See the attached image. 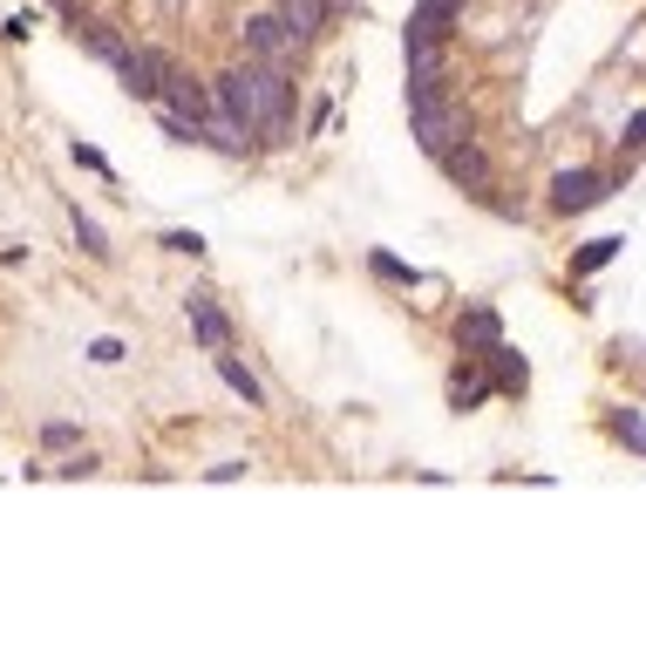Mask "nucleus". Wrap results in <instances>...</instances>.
I'll return each instance as SVG.
<instances>
[{"label": "nucleus", "mask_w": 646, "mask_h": 646, "mask_svg": "<svg viewBox=\"0 0 646 646\" xmlns=\"http://www.w3.org/2000/svg\"><path fill=\"white\" fill-rule=\"evenodd\" d=\"M211 110H225L245 130H286L293 123V75L273 62H239L211 82Z\"/></svg>", "instance_id": "nucleus-1"}, {"label": "nucleus", "mask_w": 646, "mask_h": 646, "mask_svg": "<svg viewBox=\"0 0 646 646\" xmlns=\"http://www.w3.org/2000/svg\"><path fill=\"white\" fill-rule=\"evenodd\" d=\"M239 41H245V62H273V69H286V62L300 55V41H293V28H286L280 14H252V21L239 28Z\"/></svg>", "instance_id": "nucleus-2"}, {"label": "nucleus", "mask_w": 646, "mask_h": 646, "mask_svg": "<svg viewBox=\"0 0 646 646\" xmlns=\"http://www.w3.org/2000/svg\"><path fill=\"white\" fill-rule=\"evenodd\" d=\"M408 130L422 137V150H428V157H436L450 137H463V123H456V110L443 102V89H436V95H408Z\"/></svg>", "instance_id": "nucleus-3"}, {"label": "nucleus", "mask_w": 646, "mask_h": 646, "mask_svg": "<svg viewBox=\"0 0 646 646\" xmlns=\"http://www.w3.org/2000/svg\"><path fill=\"white\" fill-rule=\"evenodd\" d=\"M157 102H164V117H184V123H204V117H211V89L191 82L184 69H164V89H157Z\"/></svg>", "instance_id": "nucleus-4"}, {"label": "nucleus", "mask_w": 646, "mask_h": 646, "mask_svg": "<svg viewBox=\"0 0 646 646\" xmlns=\"http://www.w3.org/2000/svg\"><path fill=\"white\" fill-rule=\"evenodd\" d=\"M436 157H443V171H450V178H456L463 191H491V157H483V150H476L470 137H450V143H443Z\"/></svg>", "instance_id": "nucleus-5"}, {"label": "nucleus", "mask_w": 646, "mask_h": 646, "mask_svg": "<svg viewBox=\"0 0 646 646\" xmlns=\"http://www.w3.org/2000/svg\"><path fill=\"white\" fill-rule=\"evenodd\" d=\"M164 48H130V55L117 62V75H123V89L130 95H143V102H157V89H164Z\"/></svg>", "instance_id": "nucleus-6"}, {"label": "nucleus", "mask_w": 646, "mask_h": 646, "mask_svg": "<svg viewBox=\"0 0 646 646\" xmlns=\"http://www.w3.org/2000/svg\"><path fill=\"white\" fill-rule=\"evenodd\" d=\"M443 69H450L443 41H408V95H436L443 89Z\"/></svg>", "instance_id": "nucleus-7"}, {"label": "nucleus", "mask_w": 646, "mask_h": 646, "mask_svg": "<svg viewBox=\"0 0 646 646\" xmlns=\"http://www.w3.org/2000/svg\"><path fill=\"white\" fill-rule=\"evenodd\" d=\"M184 313H191V334H198V347H211V354H219V347H232V320H225L219 306H211V293H191V300H184Z\"/></svg>", "instance_id": "nucleus-8"}, {"label": "nucleus", "mask_w": 646, "mask_h": 646, "mask_svg": "<svg viewBox=\"0 0 646 646\" xmlns=\"http://www.w3.org/2000/svg\"><path fill=\"white\" fill-rule=\"evenodd\" d=\"M456 21H463V0H415V14H408V41H443Z\"/></svg>", "instance_id": "nucleus-9"}, {"label": "nucleus", "mask_w": 646, "mask_h": 646, "mask_svg": "<svg viewBox=\"0 0 646 646\" xmlns=\"http://www.w3.org/2000/svg\"><path fill=\"white\" fill-rule=\"evenodd\" d=\"M606 198V178L599 171H558V184H552V204L558 211H592Z\"/></svg>", "instance_id": "nucleus-10"}, {"label": "nucleus", "mask_w": 646, "mask_h": 646, "mask_svg": "<svg viewBox=\"0 0 646 646\" xmlns=\"http://www.w3.org/2000/svg\"><path fill=\"white\" fill-rule=\"evenodd\" d=\"M497 341H504V320H497L491 306H476V313L456 320V347H463V354H491Z\"/></svg>", "instance_id": "nucleus-11"}, {"label": "nucleus", "mask_w": 646, "mask_h": 646, "mask_svg": "<svg viewBox=\"0 0 646 646\" xmlns=\"http://www.w3.org/2000/svg\"><path fill=\"white\" fill-rule=\"evenodd\" d=\"M198 137H204V143H219L225 157H245V143H252V130H245V123H232L225 110H211V117L198 123Z\"/></svg>", "instance_id": "nucleus-12"}, {"label": "nucleus", "mask_w": 646, "mask_h": 646, "mask_svg": "<svg viewBox=\"0 0 646 646\" xmlns=\"http://www.w3.org/2000/svg\"><path fill=\"white\" fill-rule=\"evenodd\" d=\"M280 21H286V28H293V41L306 48L320 28H327V0H286V8H280Z\"/></svg>", "instance_id": "nucleus-13"}, {"label": "nucleus", "mask_w": 646, "mask_h": 646, "mask_svg": "<svg viewBox=\"0 0 646 646\" xmlns=\"http://www.w3.org/2000/svg\"><path fill=\"white\" fill-rule=\"evenodd\" d=\"M219 382H225V388H232V395H239L245 408H259V402H265V388H259L252 374H245V361H232L225 347H219Z\"/></svg>", "instance_id": "nucleus-14"}, {"label": "nucleus", "mask_w": 646, "mask_h": 646, "mask_svg": "<svg viewBox=\"0 0 646 646\" xmlns=\"http://www.w3.org/2000/svg\"><path fill=\"white\" fill-rule=\"evenodd\" d=\"M89 55L117 69V62L130 55V41H123V28H117V21H95V28H89Z\"/></svg>", "instance_id": "nucleus-15"}, {"label": "nucleus", "mask_w": 646, "mask_h": 646, "mask_svg": "<svg viewBox=\"0 0 646 646\" xmlns=\"http://www.w3.org/2000/svg\"><path fill=\"white\" fill-rule=\"evenodd\" d=\"M491 354H497V388H511V395H517V388H524V382H531V367H524V361H517V354H511V347H504V341H497V347H491Z\"/></svg>", "instance_id": "nucleus-16"}, {"label": "nucleus", "mask_w": 646, "mask_h": 646, "mask_svg": "<svg viewBox=\"0 0 646 646\" xmlns=\"http://www.w3.org/2000/svg\"><path fill=\"white\" fill-rule=\"evenodd\" d=\"M483 395H491V382H483L476 367H456V408H476Z\"/></svg>", "instance_id": "nucleus-17"}, {"label": "nucleus", "mask_w": 646, "mask_h": 646, "mask_svg": "<svg viewBox=\"0 0 646 646\" xmlns=\"http://www.w3.org/2000/svg\"><path fill=\"white\" fill-rule=\"evenodd\" d=\"M75 239H82V252H89V259H110V239H102V225H95V219H82V211H75Z\"/></svg>", "instance_id": "nucleus-18"}, {"label": "nucleus", "mask_w": 646, "mask_h": 646, "mask_svg": "<svg viewBox=\"0 0 646 646\" xmlns=\"http://www.w3.org/2000/svg\"><path fill=\"white\" fill-rule=\"evenodd\" d=\"M613 252H619V239H592V245L578 252V273H599V265H606Z\"/></svg>", "instance_id": "nucleus-19"}, {"label": "nucleus", "mask_w": 646, "mask_h": 646, "mask_svg": "<svg viewBox=\"0 0 646 646\" xmlns=\"http://www.w3.org/2000/svg\"><path fill=\"white\" fill-rule=\"evenodd\" d=\"M613 428H619V443L639 456V443H646V436H639V408H619V415H613Z\"/></svg>", "instance_id": "nucleus-20"}, {"label": "nucleus", "mask_w": 646, "mask_h": 646, "mask_svg": "<svg viewBox=\"0 0 646 646\" xmlns=\"http://www.w3.org/2000/svg\"><path fill=\"white\" fill-rule=\"evenodd\" d=\"M164 252H184V259H198V252H204V239H198V232H164Z\"/></svg>", "instance_id": "nucleus-21"}, {"label": "nucleus", "mask_w": 646, "mask_h": 646, "mask_svg": "<svg viewBox=\"0 0 646 646\" xmlns=\"http://www.w3.org/2000/svg\"><path fill=\"white\" fill-rule=\"evenodd\" d=\"M89 361H102V367H117V361H123V341H110V334H102V341L89 347Z\"/></svg>", "instance_id": "nucleus-22"}, {"label": "nucleus", "mask_w": 646, "mask_h": 646, "mask_svg": "<svg viewBox=\"0 0 646 646\" xmlns=\"http://www.w3.org/2000/svg\"><path fill=\"white\" fill-rule=\"evenodd\" d=\"M41 443H48V450H69V443H75V428H69V422H48V428H41Z\"/></svg>", "instance_id": "nucleus-23"}, {"label": "nucleus", "mask_w": 646, "mask_h": 646, "mask_svg": "<svg viewBox=\"0 0 646 646\" xmlns=\"http://www.w3.org/2000/svg\"><path fill=\"white\" fill-rule=\"evenodd\" d=\"M75 164H82V171H102V178H110V157H102V150H82V143H75Z\"/></svg>", "instance_id": "nucleus-24"}]
</instances>
